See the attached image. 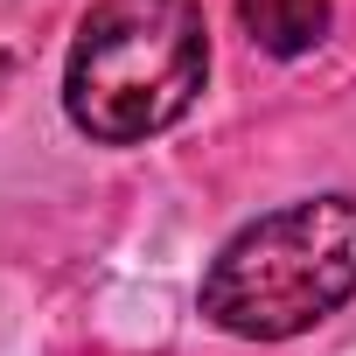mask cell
Masks as SVG:
<instances>
[{
    "instance_id": "cell-3",
    "label": "cell",
    "mask_w": 356,
    "mask_h": 356,
    "mask_svg": "<svg viewBox=\"0 0 356 356\" xmlns=\"http://www.w3.org/2000/svg\"><path fill=\"white\" fill-rule=\"evenodd\" d=\"M238 22L266 56H307V49H321L335 8L328 0H238Z\"/></svg>"
},
{
    "instance_id": "cell-1",
    "label": "cell",
    "mask_w": 356,
    "mask_h": 356,
    "mask_svg": "<svg viewBox=\"0 0 356 356\" xmlns=\"http://www.w3.org/2000/svg\"><path fill=\"white\" fill-rule=\"evenodd\" d=\"M203 0H91L63 63V112L98 147H140L203 98Z\"/></svg>"
},
{
    "instance_id": "cell-2",
    "label": "cell",
    "mask_w": 356,
    "mask_h": 356,
    "mask_svg": "<svg viewBox=\"0 0 356 356\" xmlns=\"http://www.w3.org/2000/svg\"><path fill=\"white\" fill-rule=\"evenodd\" d=\"M356 293V196H307L245 224L203 273V314L238 342L321 328Z\"/></svg>"
}]
</instances>
